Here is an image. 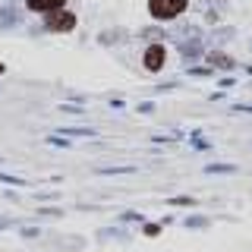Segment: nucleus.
<instances>
[{"label": "nucleus", "instance_id": "nucleus-2", "mask_svg": "<svg viewBox=\"0 0 252 252\" xmlns=\"http://www.w3.org/2000/svg\"><path fill=\"white\" fill-rule=\"evenodd\" d=\"M44 26H47V32H69V29L76 26V16H73V13H66V10H57V13L47 16Z\"/></svg>", "mask_w": 252, "mask_h": 252}, {"label": "nucleus", "instance_id": "nucleus-3", "mask_svg": "<svg viewBox=\"0 0 252 252\" xmlns=\"http://www.w3.org/2000/svg\"><path fill=\"white\" fill-rule=\"evenodd\" d=\"M164 57H167V51H164L161 44H152L145 51V69H152V73H158V69L164 66Z\"/></svg>", "mask_w": 252, "mask_h": 252}, {"label": "nucleus", "instance_id": "nucleus-4", "mask_svg": "<svg viewBox=\"0 0 252 252\" xmlns=\"http://www.w3.org/2000/svg\"><path fill=\"white\" fill-rule=\"evenodd\" d=\"M29 10H38V13H57L63 10V0H26Z\"/></svg>", "mask_w": 252, "mask_h": 252}, {"label": "nucleus", "instance_id": "nucleus-1", "mask_svg": "<svg viewBox=\"0 0 252 252\" xmlns=\"http://www.w3.org/2000/svg\"><path fill=\"white\" fill-rule=\"evenodd\" d=\"M189 0H152L148 3V10H152L155 19H173V16H180L186 10Z\"/></svg>", "mask_w": 252, "mask_h": 252}, {"label": "nucleus", "instance_id": "nucleus-5", "mask_svg": "<svg viewBox=\"0 0 252 252\" xmlns=\"http://www.w3.org/2000/svg\"><path fill=\"white\" fill-rule=\"evenodd\" d=\"M211 63H215V66H233V60L224 57V54H211Z\"/></svg>", "mask_w": 252, "mask_h": 252}]
</instances>
